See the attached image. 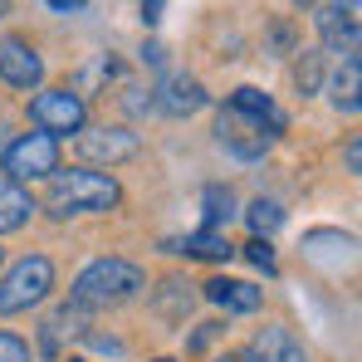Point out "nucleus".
<instances>
[{"mask_svg": "<svg viewBox=\"0 0 362 362\" xmlns=\"http://www.w3.org/2000/svg\"><path fill=\"white\" fill-rule=\"evenodd\" d=\"M142 289H147V274H142L132 259L108 255V259H93V264L74 279V294H69V299L78 303V308H113V303L137 299Z\"/></svg>", "mask_w": 362, "mask_h": 362, "instance_id": "nucleus-1", "label": "nucleus"}, {"mask_svg": "<svg viewBox=\"0 0 362 362\" xmlns=\"http://www.w3.org/2000/svg\"><path fill=\"white\" fill-rule=\"evenodd\" d=\"M118 181L103 172H54L49 177V211L54 216H83V211H113Z\"/></svg>", "mask_w": 362, "mask_h": 362, "instance_id": "nucleus-2", "label": "nucleus"}, {"mask_svg": "<svg viewBox=\"0 0 362 362\" xmlns=\"http://www.w3.org/2000/svg\"><path fill=\"white\" fill-rule=\"evenodd\" d=\"M54 289V264L45 255H25L5 279H0V313H25Z\"/></svg>", "mask_w": 362, "mask_h": 362, "instance_id": "nucleus-3", "label": "nucleus"}, {"mask_svg": "<svg viewBox=\"0 0 362 362\" xmlns=\"http://www.w3.org/2000/svg\"><path fill=\"white\" fill-rule=\"evenodd\" d=\"M5 172L10 181H40V177H54L59 172V142L49 132H25L5 147Z\"/></svg>", "mask_w": 362, "mask_h": 362, "instance_id": "nucleus-4", "label": "nucleus"}, {"mask_svg": "<svg viewBox=\"0 0 362 362\" xmlns=\"http://www.w3.org/2000/svg\"><path fill=\"white\" fill-rule=\"evenodd\" d=\"M30 118L40 132H49V137H59V132H83V98L74 93V88H45V93H35V103H30Z\"/></svg>", "mask_w": 362, "mask_h": 362, "instance_id": "nucleus-5", "label": "nucleus"}, {"mask_svg": "<svg viewBox=\"0 0 362 362\" xmlns=\"http://www.w3.org/2000/svg\"><path fill=\"white\" fill-rule=\"evenodd\" d=\"M216 137H221V147H226V152H235L240 162H259V157L269 152V142H274V132H269L264 122L245 118V113H235V108H226V113H221Z\"/></svg>", "mask_w": 362, "mask_h": 362, "instance_id": "nucleus-6", "label": "nucleus"}, {"mask_svg": "<svg viewBox=\"0 0 362 362\" xmlns=\"http://www.w3.org/2000/svg\"><path fill=\"white\" fill-rule=\"evenodd\" d=\"M78 152H83V162L113 167V162L137 157V132H127V127H83L78 132Z\"/></svg>", "mask_w": 362, "mask_h": 362, "instance_id": "nucleus-7", "label": "nucleus"}, {"mask_svg": "<svg viewBox=\"0 0 362 362\" xmlns=\"http://www.w3.org/2000/svg\"><path fill=\"white\" fill-rule=\"evenodd\" d=\"M0 78H5L10 88H40V78H45V59H40L25 40L5 35V40H0Z\"/></svg>", "mask_w": 362, "mask_h": 362, "instance_id": "nucleus-8", "label": "nucleus"}, {"mask_svg": "<svg viewBox=\"0 0 362 362\" xmlns=\"http://www.w3.org/2000/svg\"><path fill=\"white\" fill-rule=\"evenodd\" d=\"M167 118H186V113H201L206 108V88H201V78H191V74H167L162 83H157V98H152Z\"/></svg>", "mask_w": 362, "mask_h": 362, "instance_id": "nucleus-9", "label": "nucleus"}, {"mask_svg": "<svg viewBox=\"0 0 362 362\" xmlns=\"http://www.w3.org/2000/svg\"><path fill=\"white\" fill-rule=\"evenodd\" d=\"M245 353H250L255 362H308L303 343L289 333V328H259L255 343H250Z\"/></svg>", "mask_w": 362, "mask_h": 362, "instance_id": "nucleus-10", "label": "nucleus"}, {"mask_svg": "<svg viewBox=\"0 0 362 362\" xmlns=\"http://www.w3.org/2000/svg\"><path fill=\"white\" fill-rule=\"evenodd\" d=\"M206 299L221 303L226 313H255V308L264 303V294H259L255 284H245V279H211V284H206Z\"/></svg>", "mask_w": 362, "mask_h": 362, "instance_id": "nucleus-11", "label": "nucleus"}, {"mask_svg": "<svg viewBox=\"0 0 362 362\" xmlns=\"http://www.w3.org/2000/svg\"><path fill=\"white\" fill-rule=\"evenodd\" d=\"M230 108L245 113V118H255V122H264L274 137H279V132H284V122H289L284 113H279V103H274L269 93H259V88H235V93H230Z\"/></svg>", "mask_w": 362, "mask_h": 362, "instance_id": "nucleus-12", "label": "nucleus"}, {"mask_svg": "<svg viewBox=\"0 0 362 362\" xmlns=\"http://www.w3.org/2000/svg\"><path fill=\"white\" fill-rule=\"evenodd\" d=\"M318 20H323V40H328V49H343L348 59H358V10H338V5H328Z\"/></svg>", "mask_w": 362, "mask_h": 362, "instance_id": "nucleus-13", "label": "nucleus"}, {"mask_svg": "<svg viewBox=\"0 0 362 362\" xmlns=\"http://www.w3.org/2000/svg\"><path fill=\"white\" fill-rule=\"evenodd\" d=\"M30 211H35L30 191H25V186H15V181H0V235L20 230V226L30 221Z\"/></svg>", "mask_w": 362, "mask_h": 362, "instance_id": "nucleus-14", "label": "nucleus"}, {"mask_svg": "<svg viewBox=\"0 0 362 362\" xmlns=\"http://www.w3.org/2000/svg\"><path fill=\"white\" fill-rule=\"evenodd\" d=\"M181 250L196 255V259H230V255H235V245L226 240L221 230H196V235L181 240Z\"/></svg>", "mask_w": 362, "mask_h": 362, "instance_id": "nucleus-15", "label": "nucleus"}, {"mask_svg": "<svg viewBox=\"0 0 362 362\" xmlns=\"http://www.w3.org/2000/svg\"><path fill=\"white\" fill-rule=\"evenodd\" d=\"M245 221H250V230H255V240H269L279 226H284V211H279V201H255L250 211H245Z\"/></svg>", "mask_w": 362, "mask_h": 362, "instance_id": "nucleus-16", "label": "nucleus"}, {"mask_svg": "<svg viewBox=\"0 0 362 362\" xmlns=\"http://www.w3.org/2000/svg\"><path fill=\"white\" fill-rule=\"evenodd\" d=\"M358 88H362V64L348 59V64H343V74L333 78V103H338L343 113H358Z\"/></svg>", "mask_w": 362, "mask_h": 362, "instance_id": "nucleus-17", "label": "nucleus"}, {"mask_svg": "<svg viewBox=\"0 0 362 362\" xmlns=\"http://www.w3.org/2000/svg\"><path fill=\"white\" fill-rule=\"evenodd\" d=\"M235 216V196L226 186H206V230H221Z\"/></svg>", "mask_w": 362, "mask_h": 362, "instance_id": "nucleus-18", "label": "nucleus"}, {"mask_svg": "<svg viewBox=\"0 0 362 362\" xmlns=\"http://www.w3.org/2000/svg\"><path fill=\"white\" fill-rule=\"evenodd\" d=\"M318 78H323V74H318V54H303L299 69H294V83H299V93H313V88H318Z\"/></svg>", "mask_w": 362, "mask_h": 362, "instance_id": "nucleus-19", "label": "nucleus"}, {"mask_svg": "<svg viewBox=\"0 0 362 362\" xmlns=\"http://www.w3.org/2000/svg\"><path fill=\"white\" fill-rule=\"evenodd\" d=\"M0 362H30V343L15 333H0Z\"/></svg>", "mask_w": 362, "mask_h": 362, "instance_id": "nucleus-20", "label": "nucleus"}, {"mask_svg": "<svg viewBox=\"0 0 362 362\" xmlns=\"http://www.w3.org/2000/svg\"><path fill=\"white\" fill-rule=\"evenodd\" d=\"M245 255H250V264H259L264 274H274V250H269V240H250Z\"/></svg>", "mask_w": 362, "mask_h": 362, "instance_id": "nucleus-21", "label": "nucleus"}, {"mask_svg": "<svg viewBox=\"0 0 362 362\" xmlns=\"http://www.w3.org/2000/svg\"><path fill=\"white\" fill-rule=\"evenodd\" d=\"M142 20L157 25V20H162V0H142Z\"/></svg>", "mask_w": 362, "mask_h": 362, "instance_id": "nucleus-22", "label": "nucleus"}, {"mask_svg": "<svg viewBox=\"0 0 362 362\" xmlns=\"http://www.w3.org/2000/svg\"><path fill=\"white\" fill-rule=\"evenodd\" d=\"M358 167H362V142L353 137V142H348V172H358Z\"/></svg>", "mask_w": 362, "mask_h": 362, "instance_id": "nucleus-23", "label": "nucleus"}, {"mask_svg": "<svg viewBox=\"0 0 362 362\" xmlns=\"http://www.w3.org/2000/svg\"><path fill=\"white\" fill-rule=\"evenodd\" d=\"M216 333H221V328H216V323H206V328H201V333H196V338H191V348H206V343H211V338H216Z\"/></svg>", "mask_w": 362, "mask_h": 362, "instance_id": "nucleus-24", "label": "nucleus"}, {"mask_svg": "<svg viewBox=\"0 0 362 362\" xmlns=\"http://www.w3.org/2000/svg\"><path fill=\"white\" fill-rule=\"evenodd\" d=\"M54 10H83V0H49Z\"/></svg>", "mask_w": 362, "mask_h": 362, "instance_id": "nucleus-25", "label": "nucleus"}, {"mask_svg": "<svg viewBox=\"0 0 362 362\" xmlns=\"http://www.w3.org/2000/svg\"><path fill=\"white\" fill-rule=\"evenodd\" d=\"M216 362H255L250 353H226V358H216Z\"/></svg>", "mask_w": 362, "mask_h": 362, "instance_id": "nucleus-26", "label": "nucleus"}, {"mask_svg": "<svg viewBox=\"0 0 362 362\" xmlns=\"http://www.w3.org/2000/svg\"><path fill=\"white\" fill-rule=\"evenodd\" d=\"M333 5H338V10H358V0H333Z\"/></svg>", "mask_w": 362, "mask_h": 362, "instance_id": "nucleus-27", "label": "nucleus"}, {"mask_svg": "<svg viewBox=\"0 0 362 362\" xmlns=\"http://www.w3.org/2000/svg\"><path fill=\"white\" fill-rule=\"evenodd\" d=\"M157 362H172V358H157Z\"/></svg>", "mask_w": 362, "mask_h": 362, "instance_id": "nucleus-28", "label": "nucleus"}, {"mask_svg": "<svg viewBox=\"0 0 362 362\" xmlns=\"http://www.w3.org/2000/svg\"><path fill=\"white\" fill-rule=\"evenodd\" d=\"M69 362H83V358H69Z\"/></svg>", "mask_w": 362, "mask_h": 362, "instance_id": "nucleus-29", "label": "nucleus"}]
</instances>
